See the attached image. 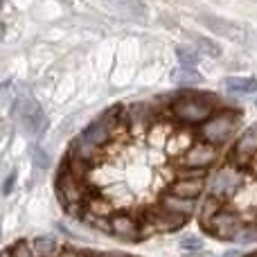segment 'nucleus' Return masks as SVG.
Wrapping results in <instances>:
<instances>
[{
	"instance_id": "0eeeda50",
	"label": "nucleus",
	"mask_w": 257,
	"mask_h": 257,
	"mask_svg": "<svg viewBox=\"0 0 257 257\" xmlns=\"http://www.w3.org/2000/svg\"><path fill=\"white\" fill-rule=\"evenodd\" d=\"M142 221L149 223L156 232H176L185 226L187 219L181 217V214H176V212H172V210L163 208L160 203H156L142 212Z\"/></svg>"
},
{
	"instance_id": "ddd939ff",
	"label": "nucleus",
	"mask_w": 257,
	"mask_h": 257,
	"mask_svg": "<svg viewBox=\"0 0 257 257\" xmlns=\"http://www.w3.org/2000/svg\"><path fill=\"white\" fill-rule=\"evenodd\" d=\"M194 133L190 131V128H174V133L167 138V142H165V147H167L169 156H183L187 149H190L192 145H194Z\"/></svg>"
},
{
	"instance_id": "f3484780",
	"label": "nucleus",
	"mask_w": 257,
	"mask_h": 257,
	"mask_svg": "<svg viewBox=\"0 0 257 257\" xmlns=\"http://www.w3.org/2000/svg\"><path fill=\"white\" fill-rule=\"evenodd\" d=\"M226 88L235 95H253L257 93V79L255 77H226Z\"/></svg>"
},
{
	"instance_id": "1a4fd4ad",
	"label": "nucleus",
	"mask_w": 257,
	"mask_h": 257,
	"mask_svg": "<svg viewBox=\"0 0 257 257\" xmlns=\"http://www.w3.org/2000/svg\"><path fill=\"white\" fill-rule=\"evenodd\" d=\"M111 235H115L122 241H140L142 239V228L133 214L128 212H115L111 219Z\"/></svg>"
},
{
	"instance_id": "4be33fe9",
	"label": "nucleus",
	"mask_w": 257,
	"mask_h": 257,
	"mask_svg": "<svg viewBox=\"0 0 257 257\" xmlns=\"http://www.w3.org/2000/svg\"><path fill=\"white\" fill-rule=\"evenodd\" d=\"M235 241H239V244H255L257 241V226H244Z\"/></svg>"
},
{
	"instance_id": "aec40b11",
	"label": "nucleus",
	"mask_w": 257,
	"mask_h": 257,
	"mask_svg": "<svg viewBox=\"0 0 257 257\" xmlns=\"http://www.w3.org/2000/svg\"><path fill=\"white\" fill-rule=\"evenodd\" d=\"M196 45H199V52H203V54H208V57H219L221 54V48H219L214 41H210V39H205V36H199L196 39Z\"/></svg>"
},
{
	"instance_id": "cd10ccee",
	"label": "nucleus",
	"mask_w": 257,
	"mask_h": 257,
	"mask_svg": "<svg viewBox=\"0 0 257 257\" xmlns=\"http://www.w3.org/2000/svg\"><path fill=\"white\" fill-rule=\"evenodd\" d=\"M0 257H14V255H12V250H3V253H0Z\"/></svg>"
},
{
	"instance_id": "412c9836",
	"label": "nucleus",
	"mask_w": 257,
	"mask_h": 257,
	"mask_svg": "<svg viewBox=\"0 0 257 257\" xmlns=\"http://www.w3.org/2000/svg\"><path fill=\"white\" fill-rule=\"evenodd\" d=\"M181 248L187 250V253H201V250H203V241H201V237L187 235L181 239Z\"/></svg>"
},
{
	"instance_id": "bb28decb",
	"label": "nucleus",
	"mask_w": 257,
	"mask_h": 257,
	"mask_svg": "<svg viewBox=\"0 0 257 257\" xmlns=\"http://www.w3.org/2000/svg\"><path fill=\"white\" fill-rule=\"evenodd\" d=\"M3 36H5V25L0 23V43H3Z\"/></svg>"
},
{
	"instance_id": "c85d7f7f",
	"label": "nucleus",
	"mask_w": 257,
	"mask_h": 257,
	"mask_svg": "<svg viewBox=\"0 0 257 257\" xmlns=\"http://www.w3.org/2000/svg\"><path fill=\"white\" fill-rule=\"evenodd\" d=\"M3 5H5V0H0V9H3Z\"/></svg>"
},
{
	"instance_id": "4468645a",
	"label": "nucleus",
	"mask_w": 257,
	"mask_h": 257,
	"mask_svg": "<svg viewBox=\"0 0 257 257\" xmlns=\"http://www.w3.org/2000/svg\"><path fill=\"white\" fill-rule=\"evenodd\" d=\"M84 210L90 214H95V217H102V219H111L113 214H115L113 201L108 199L106 194H102V192H93V194L88 196V201H86Z\"/></svg>"
},
{
	"instance_id": "a211bd4d",
	"label": "nucleus",
	"mask_w": 257,
	"mask_h": 257,
	"mask_svg": "<svg viewBox=\"0 0 257 257\" xmlns=\"http://www.w3.org/2000/svg\"><path fill=\"white\" fill-rule=\"evenodd\" d=\"M221 208H223V201L217 199V196H210L208 194L203 199V203L199 205V210H196V214H199V223H201V226H203V223H208Z\"/></svg>"
},
{
	"instance_id": "f8f14e48",
	"label": "nucleus",
	"mask_w": 257,
	"mask_h": 257,
	"mask_svg": "<svg viewBox=\"0 0 257 257\" xmlns=\"http://www.w3.org/2000/svg\"><path fill=\"white\" fill-rule=\"evenodd\" d=\"M201 21H203L214 34H221L230 41H244V30H241L239 25H235V23L223 21V18H219V16H201Z\"/></svg>"
},
{
	"instance_id": "6ab92c4d",
	"label": "nucleus",
	"mask_w": 257,
	"mask_h": 257,
	"mask_svg": "<svg viewBox=\"0 0 257 257\" xmlns=\"http://www.w3.org/2000/svg\"><path fill=\"white\" fill-rule=\"evenodd\" d=\"M176 59L181 61V66L194 68L196 63H199V50L190 48V45H178L176 48Z\"/></svg>"
},
{
	"instance_id": "9d476101",
	"label": "nucleus",
	"mask_w": 257,
	"mask_h": 257,
	"mask_svg": "<svg viewBox=\"0 0 257 257\" xmlns=\"http://www.w3.org/2000/svg\"><path fill=\"white\" fill-rule=\"evenodd\" d=\"M158 203L163 205V208H167V210H172V212L185 217V219H190L192 214L199 210L196 199H183V196H176V194H172V192H163Z\"/></svg>"
},
{
	"instance_id": "f257e3e1",
	"label": "nucleus",
	"mask_w": 257,
	"mask_h": 257,
	"mask_svg": "<svg viewBox=\"0 0 257 257\" xmlns=\"http://www.w3.org/2000/svg\"><path fill=\"white\" fill-rule=\"evenodd\" d=\"M219 99L210 93H199V90H185L176 95L174 102H169V117L185 126H199L219 111Z\"/></svg>"
},
{
	"instance_id": "b1692460",
	"label": "nucleus",
	"mask_w": 257,
	"mask_h": 257,
	"mask_svg": "<svg viewBox=\"0 0 257 257\" xmlns=\"http://www.w3.org/2000/svg\"><path fill=\"white\" fill-rule=\"evenodd\" d=\"M32 160H34V165L39 169H48L50 167V156H48V151H45V149H34Z\"/></svg>"
},
{
	"instance_id": "2eb2a0df",
	"label": "nucleus",
	"mask_w": 257,
	"mask_h": 257,
	"mask_svg": "<svg viewBox=\"0 0 257 257\" xmlns=\"http://www.w3.org/2000/svg\"><path fill=\"white\" fill-rule=\"evenodd\" d=\"M172 81L176 86H183V88H192V86H199L203 84V75L196 72L194 68H185V66H178L172 70Z\"/></svg>"
},
{
	"instance_id": "39448f33",
	"label": "nucleus",
	"mask_w": 257,
	"mask_h": 257,
	"mask_svg": "<svg viewBox=\"0 0 257 257\" xmlns=\"http://www.w3.org/2000/svg\"><path fill=\"white\" fill-rule=\"evenodd\" d=\"M14 113L18 115L23 128H25L30 136H39V133H43L45 126H48V117H45L43 108H41V104L32 97L18 99V104L14 106Z\"/></svg>"
},
{
	"instance_id": "423d86ee",
	"label": "nucleus",
	"mask_w": 257,
	"mask_h": 257,
	"mask_svg": "<svg viewBox=\"0 0 257 257\" xmlns=\"http://www.w3.org/2000/svg\"><path fill=\"white\" fill-rule=\"evenodd\" d=\"M219 158V147L210 145V142L196 140L183 156H178V167H190V169H205L212 167Z\"/></svg>"
},
{
	"instance_id": "5701e85b",
	"label": "nucleus",
	"mask_w": 257,
	"mask_h": 257,
	"mask_svg": "<svg viewBox=\"0 0 257 257\" xmlns=\"http://www.w3.org/2000/svg\"><path fill=\"white\" fill-rule=\"evenodd\" d=\"M9 250H12L14 257H36L34 250H32V246L27 244V241H16V244H14Z\"/></svg>"
},
{
	"instance_id": "dca6fc26",
	"label": "nucleus",
	"mask_w": 257,
	"mask_h": 257,
	"mask_svg": "<svg viewBox=\"0 0 257 257\" xmlns=\"http://www.w3.org/2000/svg\"><path fill=\"white\" fill-rule=\"evenodd\" d=\"M32 250H34L36 257H57L59 253L63 250V246L59 244L57 239H54L52 235H43V237H36L34 241H32Z\"/></svg>"
},
{
	"instance_id": "6e6552de",
	"label": "nucleus",
	"mask_w": 257,
	"mask_h": 257,
	"mask_svg": "<svg viewBox=\"0 0 257 257\" xmlns=\"http://www.w3.org/2000/svg\"><path fill=\"white\" fill-rule=\"evenodd\" d=\"M255 154H257V124L248 126L239 138H237L235 147H232L230 163L237 165L239 169H244V167H248V163L253 160Z\"/></svg>"
},
{
	"instance_id": "20e7f679",
	"label": "nucleus",
	"mask_w": 257,
	"mask_h": 257,
	"mask_svg": "<svg viewBox=\"0 0 257 257\" xmlns=\"http://www.w3.org/2000/svg\"><path fill=\"white\" fill-rule=\"evenodd\" d=\"M203 228L208 235H212L214 239H221V241H235L239 230L244 228L241 223V217L235 212V210H228V208H221L208 223H203Z\"/></svg>"
},
{
	"instance_id": "f03ea898",
	"label": "nucleus",
	"mask_w": 257,
	"mask_h": 257,
	"mask_svg": "<svg viewBox=\"0 0 257 257\" xmlns=\"http://www.w3.org/2000/svg\"><path fill=\"white\" fill-rule=\"evenodd\" d=\"M237 126H239V113L230 111V108H219L214 111L203 124L196 126V133L203 142H210L214 147H221L235 136Z\"/></svg>"
},
{
	"instance_id": "a878e982",
	"label": "nucleus",
	"mask_w": 257,
	"mask_h": 257,
	"mask_svg": "<svg viewBox=\"0 0 257 257\" xmlns=\"http://www.w3.org/2000/svg\"><path fill=\"white\" fill-rule=\"evenodd\" d=\"M248 167H250V172H253V174H257V154L253 156V160L248 163Z\"/></svg>"
},
{
	"instance_id": "7ed1b4c3",
	"label": "nucleus",
	"mask_w": 257,
	"mask_h": 257,
	"mask_svg": "<svg viewBox=\"0 0 257 257\" xmlns=\"http://www.w3.org/2000/svg\"><path fill=\"white\" fill-rule=\"evenodd\" d=\"M244 185V169H239L237 165H223L217 172H212L205 178V192L210 196H217V199L226 201L232 194L239 192V187Z\"/></svg>"
},
{
	"instance_id": "393cba45",
	"label": "nucleus",
	"mask_w": 257,
	"mask_h": 257,
	"mask_svg": "<svg viewBox=\"0 0 257 257\" xmlns=\"http://www.w3.org/2000/svg\"><path fill=\"white\" fill-rule=\"evenodd\" d=\"M14 185H16V172H12V174H9V178L5 181V185H3V194H5V196L12 194V192H14Z\"/></svg>"
},
{
	"instance_id": "9b49d317",
	"label": "nucleus",
	"mask_w": 257,
	"mask_h": 257,
	"mask_svg": "<svg viewBox=\"0 0 257 257\" xmlns=\"http://www.w3.org/2000/svg\"><path fill=\"white\" fill-rule=\"evenodd\" d=\"M205 178H174V183L169 185L167 192L183 196V199H199L205 192Z\"/></svg>"
}]
</instances>
